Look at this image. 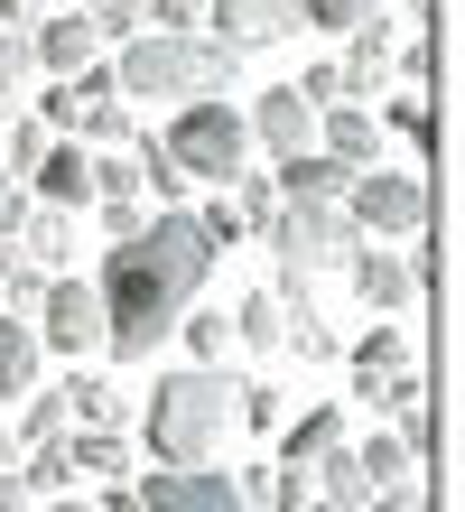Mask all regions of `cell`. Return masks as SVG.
I'll return each instance as SVG.
<instances>
[{
    "mask_svg": "<svg viewBox=\"0 0 465 512\" xmlns=\"http://www.w3.org/2000/svg\"><path fill=\"white\" fill-rule=\"evenodd\" d=\"M205 270H214V243L196 233L186 205H159L140 233H121L112 261H103V280H93V298H103V354H112V364H149V354L177 336V317L196 308Z\"/></svg>",
    "mask_w": 465,
    "mask_h": 512,
    "instance_id": "cell-1",
    "label": "cell"
},
{
    "mask_svg": "<svg viewBox=\"0 0 465 512\" xmlns=\"http://www.w3.org/2000/svg\"><path fill=\"white\" fill-rule=\"evenodd\" d=\"M242 56L214 47L205 28H140V38H121L112 56V84L121 103H186V94H233Z\"/></svg>",
    "mask_w": 465,
    "mask_h": 512,
    "instance_id": "cell-2",
    "label": "cell"
},
{
    "mask_svg": "<svg viewBox=\"0 0 465 512\" xmlns=\"http://www.w3.org/2000/svg\"><path fill=\"white\" fill-rule=\"evenodd\" d=\"M233 438V382L224 364H186L168 382H149V457L159 466H205Z\"/></svg>",
    "mask_w": 465,
    "mask_h": 512,
    "instance_id": "cell-3",
    "label": "cell"
},
{
    "mask_svg": "<svg viewBox=\"0 0 465 512\" xmlns=\"http://www.w3.org/2000/svg\"><path fill=\"white\" fill-rule=\"evenodd\" d=\"M261 243L279 252V298H289V289L317 280V270H345V252L363 243V233H354L345 205H326V196H279V215H270Z\"/></svg>",
    "mask_w": 465,
    "mask_h": 512,
    "instance_id": "cell-4",
    "label": "cell"
},
{
    "mask_svg": "<svg viewBox=\"0 0 465 512\" xmlns=\"http://www.w3.org/2000/svg\"><path fill=\"white\" fill-rule=\"evenodd\" d=\"M159 149H168L186 177H214V187H233V177H242V159H252V122H242L224 94H186Z\"/></svg>",
    "mask_w": 465,
    "mask_h": 512,
    "instance_id": "cell-5",
    "label": "cell"
},
{
    "mask_svg": "<svg viewBox=\"0 0 465 512\" xmlns=\"http://www.w3.org/2000/svg\"><path fill=\"white\" fill-rule=\"evenodd\" d=\"M345 215H354V233H372V243H419L428 233V177L372 159V168L345 177Z\"/></svg>",
    "mask_w": 465,
    "mask_h": 512,
    "instance_id": "cell-6",
    "label": "cell"
},
{
    "mask_svg": "<svg viewBox=\"0 0 465 512\" xmlns=\"http://www.w3.org/2000/svg\"><path fill=\"white\" fill-rule=\"evenodd\" d=\"M345 280H354V298L372 317H400L428 280H438V252H428V243H372V233H363V243L345 252Z\"/></svg>",
    "mask_w": 465,
    "mask_h": 512,
    "instance_id": "cell-7",
    "label": "cell"
},
{
    "mask_svg": "<svg viewBox=\"0 0 465 512\" xmlns=\"http://www.w3.org/2000/svg\"><path fill=\"white\" fill-rule=\"evenodd\" d=\"M28 326H38V345L66 354V364H75V354H103V298H93V280H66V270H56Z\"/></svg>",
    "mask_w": 465,
    "mask_h": 512,
    "instance_id": "cell-8",
    "label": "cell"
},
{
    "mask_svg": "<svg viewBox=\"0 0 465 512\" xmlns=\"http://www.w3.org/2000/svg\"><path fill=\"white\" fill-rule=\"evenodd\" d=\"M400 28H410V19H382V10L345 28V56H335V75H345V103L391 94V75H400Z\"/></svg>",
    "mask_w": 465,
    "mask_h": 512,
    "instance_id": "cell-9",
    "label": "cell"
},
{
    "mask_svg": "<svg viewBox=\"0 0 465 512\" xmlns=\"http://www.w3.org/2000/svg\"><path fill=\"white\" fill-rule=\"evenodd\" d=\"M205 38L214 47H233V56H252V47H279V38H298V0H205Z\"/></svg>",
    "mask_w": 465,
    "mask_h": 512,
    "instance_id": "cell-10",
    "label": "cell"
},
{
    "mask_svg": "<svg viewBox=\"0 0 465 512\" xmlns=\"http://www.w3.org/2000/svg\"><path fill=\"white\" fill-rule=\"evenodd\" d=\"M140 512H252V503H242V485L205 457V466H159L140 485Z\"/></svg>",
    "mask_w": 465,
    "mask_h": 512,
    "instance_id": "cell-11",
    "label": "cell"
},
{
    "mask_svg": "<svg viewBox=\"0 0 465 512\" xmlns=\"http://www.w3.org/2000/svg\"><path fill=\"white\" fill-rule=\"evenodd\" d=\"M242 122H252V140L270 149V159H298V149H317V103L289 94V84H279V94H261Z\"/></svg>",
    "mask_w": 465,
    "mask_h": 512,
    "instance_id": "cell-12",
    "label": "cell"
},
{
    "mask_svg": "<svg viewBox=\"0 0 465 512\" xmlns=\"http://www.w3.org/2000/svg\"><path fill=\"white\" fill-rule=\"evenodd\" d=\"M317 149L345 159V168H372V159H382V112H372V103H326L317 112Z\"/></svg>",
    "mask_w": 465,
    "mask_h": 512,
    "instance_id": "cell-13",
    "label": "cell"
},
{
    "mask_svg": "<svg viewBox=\"0 0 465 512\" xmlns=\"http://www.w3.org/2000/svg\"><path fill=\"white\" fill-rule=\"evenodd\" d=\"M28 56H38L47 75H75L84 56H103V38H93L84 10H38V28H28Z\"/></svg>",
    "mask_w": 465,
    "mask_h": 512,
    "instance_id": "cell-14",
    "label": "cell"
},
{
    "mask_svg": "<svg viewBox=\"0 0 465 512\" xmlns=\"http://www.w3.org/2000/svg\"><path fill=\"white\" fill-rule=\"evenodd\" d=\"M28 177H38V205H66V215L93 205V149L84 140H47V159L28 168Z\"/></svg>",
    "mask_w": 465,
    "mask_h": 512,
    "instance_id": "cell-15",
    "label": "cell"
},
{
    "mask_svg": "<svg viewBox=\"0 0 465 512\" xmlns=\"http://www.w3.org/2000/svg\"><path fill=\"white\" fill-rule=\"evenodd\" d=\"M326 447H345V401H317V410L279 419V466H317Z\"/></svg>",
    "mask_w": 465,
    "mask_h": 512,
    "instance_id": "cell-16",
    "label": "cell"
},
{
    "mask_svg": "<svg viewBox=\"0 0 465 512\" xmlns=\"http://www.w3.org/2000/svg\"><path fill=\"white\" fill-rule=\"evenodd\" d=\"M10 243H19V261L66 270V252H75V215H66V205H28V215L10 224Z\"/></svg>",
    "mask_w": 465,
    "mask_h": 512,
    "instance_id": "cell-17",
    "label": "cell"
},
{
    "mask_svg": "<svg viewBox=\"0 0 465 512\" xmlns=\"http://www.w3.org/2000/svg\"><path fill=\"white\" fill-rule=\"evenodd\" d=\"M307 475H317V494H326V503H354V512L382 494V475H372V457H363L354 438H345V447H326V457L307 466Z\"/></svg>",
    "mask_w": 465,
    "mask_h": 512,
    "instance_id": "cell-18",
    "label": "cell"
},
{
    "mask_svg": "<svg viewBox=\"0 0 465 512\" xmlns=\"http://www.w3.org/2000/svg\"><path fill=\"white\" fill-rule=\"evenodd\" d=\"M66 410H75V429H131V391L103 373H66Z\"/></svg>",
    "mask_w": 465,
    "mask_h": 512,
    "instance_id": "cell-19",
    "label": "cell"
},
{
    "mask_svg": "<svg viewBox=\"0 0 465 512\" xmlns=\"http://www.w3.org/2000/svg\"><path fill=\"white\" fill-rule=\"evenodd\" d=\"M270 177H279V196H326V205H345V177H354V168L326 159V149H298V159H279Z\"/></svg>",
    "mask_w": 465,
    "mask_h": 512,
    "instance_id": "cell-20",
    "label": "cell"
},
{
    "mask_svg": "<svg viewBox=\"0 0 465 512\" xmlns=\"http://www.w3.org/2000/svg\"><path fill=\"white\" fill-rule=\"evenodd\" d=\"M279 336H289V308H279V289H252L233 308V345H252V354H279Z\"/></svg>",
    "mask_w": 465,
    "mask_h": 512,
    "instance_id": "cell-21",
    "label": "cell"
},
{
    "mask_svg": "<svg viewBox=\"0 0 465 512\" xmlns=\"http://www.w3.org/2000/svg\"><path fill=\"white\" fill-rule=\"evenodd\" d=\"M38 326H28V317H10V308H0V391H28V382H38Z\"/></svg>",
    "mask_w": 465,
    "mask_h": 512,
    "instance_id": "cell-22",
    "label": "cell"
},
{
    "mask_svg": "<svg viewBox=\"0 0 465 512\" xmlns=\"http://www.w3.org/2000/svg\"><path fill=\"white\" fill-rule=\"evenodd\" d=\"M279 308H289V336H279V345H298L307 364H335V354H345V345H335V326L317 317V298H307V289H289Z\"/></svg>",
    "mask_w": 465,
    "mask_h": 512,
    "instance_id": "cell-23",
    "label": "cell"
},
{
    "mask_svg": "<svg viewBox=\"0 0 465 512\" xmlns=\"http://www.w3.org/2000/svg\"><path fill=\"white\" fill-rule=\"evenodd\" d=\"M66 466L75 475H131V447H121V429H66Z\"/></svg>",
    "mask_w": 465,
    "mask_h": 512,
    "instance_id": "cell-24",
    "label": "cell"
},
{
    "mask_svg": "<svg viewBox=\"0 0 465 512\" xmlns=\"http://www.w3.org/2000/svg\"><path fill=\"white\" fill-rule=\"evenodd\" d=\"M345 364H354V382H372V373H400V364H410V326H400V317H382V326H372V336L345 354Z\"/></svg>",
    "mask_w": 465,
    "mask_h": 512,
    "instance_id": "cell-25",
    "label": "cell"
},
{
    "mask_svg": "<svg viewBox=\"0 0 465 512\" xmlns=\"http://www.w3.org/2000/svg\"><path fill=\"white\" fill-rule=\"evenodd\" d=\"M131 159H140V196H159V205H186V187H196V177H186V168L168 159V149H159V140H140V149H131Z\"/></svg>",
    "mask_w": 465,
    "mask_h": 512,
    "instance_id": "cell-26",
    "label": "cell"
},
{
    "mask_svg": "<svg viewBox=\"0 0 465 512\" xmlns=\"http://www.w3.org/2000/svg\"><path fill=\"white\" fill-rule=\"evenodd\" d=\"M233 215H242V233H270V215H279V177L270 168H242L233 177Z\"/></svg>",
    "mask_w": 465,
    "mask_h": 512,
    "instance_id": "cell-27",
    "label": "cell"
},
{
    "mask_svg": "<svg viewBox=\"0 0 465 512\" xmlns=\"http://www.w3.org/2000/svg\"><path fill=\"white\" fill-rule=\"evenodd\" d=\"M56 429H75V410H66V382H56V391H38V382H28V410H19V447H38V438H56Z\"/></svg>",
    "mask_w": 465,
    "mask_h": 512,
    "instance_id": "cell-28",
    "label": "cell"
},
{
    "mask_svg": "<svg viewBox=\"0 0 465 512\" xmlns=\"http://www.w3.org/2000/svg\"><path fill=\"white\" fill-rule=\"evenodd\" d=\"M75 10L93 19V38H103V47H121V38H140V28H149V0H75Z\"/></svg>",
    "mask_w": 465,
    "mask_h": 512,
    "instance_id": "cell-29",
    "label": "cell"
},
{
    "mask_svg": "<svg viewBox=\"0 0 465 512\" xmlns=\"http://www.w3.org/2000/svg\"><path fill=\"white\" fill-rule=\"evenodd\" d=\"M177 336L196 345V364H224V345H233V317H224V308H186V317H177Z\"/></svg>",
    "mask_w": 465,
    "mask_h": 512,
    "instance_id": "cell-30",
    "label": "cell"
},
{
    "mask_svg": "<svg viewBox=\"0 0 465 512\" xmlns=\"http://www.w3.org/2000/svg\"><path fill=\"white\" fill-rule=\"evenodd\" d=\"M233 419L242 429H279V419H289V391L279 382H233Z\"/></svg>",
    "mask_w": 465,
    "mask_h": 512,
    "instance_id": "cell-31",
    "label": "cell"
},
{
    "mask_svg": "<svg viewBox=\"0 0 465 512\" xmlns=\"http://www.w3.org/2000/svg\"><path fill=\"white\" fill-rule=\"evenodd\" d=\"M28 75H38V56H28V28H0V112L28 94Z\"/></svg>",
    "mask_w": 465,
    "mask_h": 512,
    "instance_id": "cell-32",
    "label": "cell"
},
{
    "mask_svg": "<svg viewBox=\"0 0 465 512\" xmlns=\"http://www.w3.org/2000/svg\"><path fill=\"white\" fill-rule=\"evenodd\" d=\"M47 280H56V270H38V261H19V252H10V280H0V308H10V317H38Z\"/></svg>",
    "mask_w": 465,
    "mask_h": 512,
    "instance_id": "cell-33",
    "label": "cell"
},
{
    "mask_svg": "<svg viewBox=\"0 0 465 512\" xmlns=\"http://www.w3.org/2000/svg\"><path fill=\"white\" fill-rule=\"evenodd\" d=\"M372 10H382V0H298V19H307V28H326V38H345V28L372 19Z\"/></svg>",
    "mask_w": 465,
    "mask_h": 512,
    "instance_id": "cell-34",
    "label": "cell"
},
{
    "mask_svg": "<svg viewBox=\"0 0 465 512\" xmlns=\"http://www.w3.org/2000/svg\"><path fill=\"white\" fill-rule=\"evenodd\" d=\"M186 215H196V233H205L214 252H224V243H242V215H233V196H214V205H186Z\"/></svg>",
    "mask_w": 465,
    "mask_h": 512,
    "instance_id": "cell-35",
    "label": "cell"
},
{
    "mask_svg": "<svg viewBox=\"0 0 465 512\" xmlns=\"http://www.w3.org/2000/svg\"><path fill=\"white\" fill-rule=\"evenodd\" d=\"M38 159H47V122H19V131H10V149H0V168H10V177H28Z\"/></svg>",
    "mask_w": 465,
    "mask_h": 512,
    "instance_id": "cell-36",
    "label": "cell"
},
{
    "mask_svg": "<svg viewBox=\"0 0 465 512\" xmlns=\"http://www.w3.org/2000/svg\"><path fill=\"white\" fill-rule=\"evenodd\" d=\"M382 122H391L400 140H410V149H428V94H419V84H410V94H400V103L382 112Z\"/></svg>",
    "mask_w": 465,
    "mask_h": 512,
    "instance_id": "cell-37",
    "label": "cell"
},
{
    "mask_svg": "<svg viewBox=\"0 0 465 512\" xmlns=\"http://www.w3.org/2000/svg\"><path fill=\"white\" fill-rule=\"evenodd\" d=\"M289 94H307L317 112H326V103H345V75H335V56H317V66H307V75L289 84Z\"/></svg>",
    "mask_w": 465,
    "mask_h": 512,
    "instance_id": "cell-38",
    "label": "cell"
},
{
    "mask_svg": "<svg viewBox=\"0 0 465 512\" xmlns=\"http://www.w3.org/2000/svg\"><path fill=\"white\" fill-rule=\"evenodd\" d=\"M93 196H140V159H93Z\"/></svg>",
    "mask_w": 465,
    "mask_h": 512,
    "instance_id": "cell-39",
    "label": "cell"
},
{
    "mask_svg": "<svg viewBox=\"0 0 465 512\" xmlns=\"http://www.w3.org/2000/svg\"><path fill=\"white\" fill-rule=\"evenodd\" d=\"M93 205H103V233H112V243H121V233H140V224H149V205H140V196H93Z\"/></svg>",
    "mask_w": 465,
    "mask_h": 512,
    "instance_id": "cell-40",
    "label": "cell"
},
{
    "mask_svg": "<svg viewBox=\"0 0 465 512\" xmlns=\"http://www.w3.org/2000/svg\"><path fill=\"white\" fill-rule=\"evenodd\" d=\"M363 512H428V494H419V475H400V485H382Z\"/></svg>",
    "mask_w": 465,
    "mask_h": 512,
    "instance_id": "cell-41",
    "label": "cell"
},
{
    "mask_svg": "<svg viewBox=\"0 0 465 512\" xmlns=\"http://www.w3.org/2000/svg\"><path fill=\"white\" fill-rule=\"evenodd\" d=\"M205 0H149V28H196Z\"/></svg>",
    "mask_w": 465,
    "mask_h": 512,
    "instance_id": "cell-42",
    "label": "cell"
},
{
    "mask_svg": "<svg viewBox=\"0 0 465 512\" xmlns=\"http://www.w3.org/2000/svg\"><path fill=\"white\" fill-rule=\"evenodd\" d=\"M93 512H140V485H131V475H103V503H93Z\"/></svg>",
    "mask_w": 465,
    "mask_h": 512,
    "instance_id": "cell-43",
    "label": "cell"
},
{
    "mask_svg": "<svg viewBox=\"0 0 465 512\" xmlns=\"http://www.w3.org/2000/svg\"><path fill=\"white\" fill-rule=\"evenodd\" d=\"M19 215H28V196H19V177L0 168V243H10V224H19Z\"/></svg>",
    "mask_w": 465,
    "mask_h": 512,
    "instance_id": "cell-44",
    "label": "cell"
},
{
    "mask_svg": "<svg viewBox=\"0 0 465 512\" xmlns=\"http://www.w3.org/2000/svg\"><path fill=\"white\" fill-rule=\"evenodd\" d=\"M0 512H28V475L19 466H0Z\"/></svg>",
    "mask_w": 465,
    "mask_h": 512,
    "instance_id": "cell-45",
    "label": "cell"
},
{
    "mask_svg": "<svg viewBox=\"0 0 465 512\" xmlns=\"http://www.w3.org/2000/svg\"><path fill=\"white\" fill-rule=\"evenodd\" d=\"M38 10L47 0H0V28H38Z\"/></svg>",
    "mask_w": 465,
    "mask_h": 512,
    "instance_id": "cell-46",
    "label": "cell"
},
{
    "mask_svg": "<svg viewBox=\"0 0 465 512\" xmlns=\"http://www.w3.org/2000/svg\"><path fill=\"white\" fill-rule=\"evenodd\" d=\"M298 512H354V503H326V494H307V503H298Z\"/></svg>",
    "mask_w": 465,
    "mask_h": 512,
    "instance_id": "cell-47",
    "label": "cell"
},
{
    "mask_svg": "<svg viewBox=\"0 0 465 512\" xmlns=\"http://www.w3.org/2000/svg\"><path fill=\"white\" fill-rule=\"evenodd\" d=\"M47 512H93V503H75V494H56V503H47Z\"/></svg>",
    "mask_w": 465,
    "mask_h": 512,
    "instance_id": "cell-48",
    "label": "cell"
},
{
    "mask_svg": "<svg viewBox=\"0 0 465 512\" xmlns=\"http://www.w3.org/2000/svg\"><path fill=\"white\" fill-rule=\"evenodd\" d=\"M0 466H19V438H0Z\"/></svg>",
    "mask_w": 465,
    "mask_h": 512,
    "instance_id": "cell-49",
    "label": "cell"
},
{
    "mask_svg": "<svg viewBox=\"0 0 465 512\" xmlns=\"http://www.w3.org/2000/svg\"><path fill=\"white\" fill-rule=\"evenodd\" d=\"M0 280H10V243H0Z\"/></svg>",
    "mask_w": 465,
    "mask_h": 512,
    "instance_id": "cell-50",
    "label": "cell"
}]
</instances>
